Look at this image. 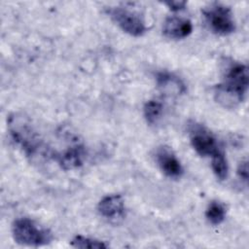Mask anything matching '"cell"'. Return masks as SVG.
<instances>
[{"instance_id":"12","label":"cell","mask_w":249,"mask_h":249,"mask_svg":"<svg viewBox=\"0 0 249 249\" xmlns=\"http://www.w3.org/2000/svg\"><path fill=\"white\" fill-rule=\"evenodd\" d=\"M144 117L149 124H156L161 118L163 113V106L158 100H149L143 107Z\"/></svg>"},{"instance_id":"4","label":"cell","mask_w":249,"mask_h":249,"mask_svg":"<svg viewBox=\"0 0 249 249\" xmlns=\"http://www.w3.org/2000/svg\"><path fill=\"white\" fill-rule=\"evenodd\" d=\"M204 18L210 29L219 35H229L235 30L233 14L230 7L213 3L202 11Z\"/></svg>"},{"instance_id":"15","label":"cell","mask_w":249,"mask_h":249,"mask_svg":"<svg viewBox=\"0 0 249 249\" xmlns=\"http://www.w3.org/2000/svg\"><path fill=\"white\" fill-rule=\"evenodd\" d=\"M71 246L75 248H82V249H101L107 248L108 244L104 241L90 238L84 235H76L70 242Z\"/></svg>"},{"instance_id":"2","label":"cell","mask_w":249,"mask_h":249,"mask_svg":"<svg viewBox=\"0 0 249 249\" xmlns=\"http://www.w3.org/2000/svg\"><path fill=\"white\" fill-rule=\"evenodd\" d=\"M14 240L21 245L44 246L52 242V232L29 218L17 219L12 226Z\"/></svg>"},{"instance_id":"14","label":"cell","mask_w":249,"mask_h":249,"mask_svg":"<svg viewBox=\"0 0 249 249\" xmlns=\"http://www.w3.org/2000/svg\"><path fill=\"white\" fill-rule=\"evenodd\" d=\"M211 167L215 176L219 180L223 181L227 178L229 165H228L226 156L222 150L218 152L216 155H214L213 157H211Z\"/></svg>"},{"instance_id":"10","label":"cell","mask_w":249,"mask_h":249,"mask_svg":"<svg viewBox=\"0 0 249 249\" xmlns=\"http://www.w3.org/2000/svg\"><path fill=\"white\" fill-rule=\"evenodd\" d=\"M193 31L192 21L186 18L169 17L163 22L162 33L170 39H183L188 37Z\"/></svg>"},{"instance_id":"16","label":"cell","mask_w":249,"mask_h":249,"mask_svg":"<svg viewBox=\"0 0 249 249\" xmlns=\"http://www.w3.org/2000/svg\"><path fill=\"white\" fill-rule=\"evenodd\" d=\"M237 175L240 178V180H242L245 183H247V181H248V165H247V160H242L238 164Z\"/></svg>"},{"instance_id":"9","label":"cell","mask_w":249,"mask_h":249,"mask_svg":"<svg viewBox=\"0 0 249 249\" xmlns=\"http://www.w3.org/2000/svg\"><path fill=\"white\" fill-rule=\"evenodd\" d=\"M53 159L64 170L75 169L83 164L85 158V148L80 143L69 145L61 152L53 154Z\"/></svg>"},{"instance_id":"8","label":"cell","mask_w":249,"mask_h":249,"mask_svg":"<svg viewBox=\"0 0 249 249\" xmlns=\"http://www.w3.org/2000/svg\"><path fill=\"white\" fill-rule=\"evenodd\" d=\"M99 214L106 220L118 223L124 217V202L120 195H108L97 205Z\"/></svg>"},{"instance_id":"5","label":"cell","mask_w":249,"mask_h":249,"mask_svg":"<svg viewBox=\"0 0 249 249\" xmlns=\"http://www.w3.org/2000/svg\"><path fill=\"white\" fill-rule=\"evenodd\" d=\"M109 15L119 27L125 33L139 37L146 32V25L142 16L126 7H114L109 10Z\"/></svg>"},{"instance_id":"17","label":"cell","mask_w":249,"mask_h":249,"mask_svg":"<svg viewBox=\"0 0 249 249\" xmlns=\"http://www.w3.org/2000/svg\"><path fill=\"white\" fill-rule=\"evenodd\" d=\"M164 5H166L171 11L177 12V11L185 9L187 2H185V1H167V2H164Z\"/></svg>"},{"instance_id":"13","label":"cell","mask_w":249,"mask_h":249,"mask_svg":"<svg viewBox=\"0 0 249 249\" xmlns=\"http://www.w3.org/2000/svg\"><path fill=\"white\" fill-rule=\"evenodd\" d=\"M205 217L210 224L215 226L220 225L226 218L225 206L219 201H211L206 208Z\"/></svg>"},{"instance_id":"1","label":"cell","mask_w":249,"mask_h":249,"mask_svg":"<svg viewBox=\"0 0 249 249\" xmlns=\"http://www.w3.org/2000/svg\"><path fill=\"white\" fill-rule=\"evenodd\" d=\"M248 79L247 66L233 63L228 68L224 82L215 89L216 100L224 107H235L244 100L248 89Z\"/></svg>"},{"instance_id":"6","label":"cell","mask_w":249,"mask_h":249,"mask_svg":"<svg viewBox=\"0 0 249 249\" xmlns=\"http://www.w3.org/2000/svg\"><path fill=\"white\" fill-rule=\"evenodd\" d=\"M190 139L193 148L201 157H213L221 151L214 135L199 124L191 126Z\"/></svg>"},{"instance_id":"11","label":"cell","mask_w":249,"mask_h":249,"mask_svg":"<svg viewBox=\"0 0 249 249\" xmlns=\"http://www.w3.org/2000/svg\"><path fill=\"white\" fill-rule=\"evenodd\" d=\"M157 85L165 94L177 96L185 92L186 87L182 80L168 72H160L157 75Z\"/></svg>"},{"instance_id":"3","label":"cell","mask_w":249,"mask_h":249,"mask_svg":"<svg viewBox=\"0 0 249 249\" xmlns=\"http://www.w3.org/2000/svg\"><path fill=\"white\" fill-rule=\"evenodd\" d=\"M9 130L14 141L20 146L28 157H35L40 153L42 142L30 124L21 117H11Z\"/></svg>"},{"instance_id":"7","label":"cell","mask_w":249,"mask_h":249,"mask_svg":"<svg viewBox=\"0 0 249 249\" xmlns=\"http://www.w3.org/2000/svg\"><path fill=\"white\" fill-rule=\"evenodd\" d=\"M156 160L165 176L172 179H178L183 175V166L174 152L169 147H159L156 150Z\"/></svg>"}]
</instances>
